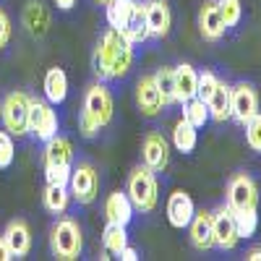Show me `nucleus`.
I'll list each match as a JSON object with an SVG mask.
<instances>
[{"mask_svg":"<svg viewBox=\"0 0 261 261\" xmlns=\"http://www.w3.org/2000/svg\"><path fill=\"white\" fill-rule=\"evenodd\" d=\"M130 65H134V45L118 32V29H107L92 55V68L99 81H113L123 79Z\"/></svg>","mask_w":261,"mask_h":261,"instance_id":"f257e3e1","label":"nucleus"},{"mask_svg":"<svg viewBox=\"0 0 261 261\" xmlns=\"http://www.w3.org/2000/svg\"><path fill=\"white\" fill-rule=\"evenodd\" d=\"M113 110H115V102L110 89L99 81L92 84L84 94V105H81V113H79V130L84 139H94L99 134V128L110 125L113 123Z\"/></svg>","mask_w":261,"mask_h":261,"instance_id":"f03ea898","label":"nucleus"},{"mask_svg":"<svg viewBox=\"0 0 261 261\" xmlns=\"http://www.w3.org/2000/svg\"><path fill=\"white\" fill-rule=\"evenodd\" d=\"M42 167H45L47 183L68 186L71 170H73V146L71 141L55 134L50 141H45V154H42Z\"/></svg>","mask_w":261,"mask_h":261,"instance_id":"7ed1b4c3","label":"nucleus"},{"mask_svg":"<svg viewBox=\"0 0 261 261\" xmlns=\"http://www.w3.org/2000/svg\"><path fill=\"white\" fill-rule=\"evenodd\" d=\"M125 193L136 212H154L157 199H160V183H157V172H151L146 165L134 167V172L128 175Z\"/></svg>","mask_w":261,"mask_h":261,"instance_id":"20e7f679","label":"nucleus"},{"mask_svg":"<svg viewBox=\"0 0 261 261\" xmlns=\"http://www.w3.org/2000/svg\"><path fill=\"white\" fill-rule=\"evenodd\" d=\"M50 251L60 261H73L84 251V235L81 225L73 217H60L50 230Z\"/></svg>","mask_w":261,"mask_h":261,"instance_id":"39448f33","label":"nucleus"},{"mask_svg":"<svg viewBox=\"0 0 261 261\" xmlns=\"http://www.w3.org/2000/svg\"><path fill=\"white\" fill-rule=\"evenodd\" d=\"M0 120H3L6 130L11 136L21 139L29 134V94L27 92H11L3 99V107H0Z\"/></svg>","mask_w":261,"mask_h":261,"instance_id":"423d86ee","label":"nucleus"},{"mask_svg":"<svg viewBox=\"0 0 261 261\" xmlns=\"http://www.w3.org/2000/svg\"><path fill=\"white\" fill-rule=\"evenodd\" d=\"M68 191H71V199H76L79 204L89 206L97 201L99 196V172L92 162H79L71 170V178H68Z\"/></svg>","mask_w":261,"mask_h":261,"instance_id":"0eeeda50","label":"nucleus"},{"mask_svg":"<svg viewBox=\"0 0 261 261\" xmlns=\"http://www.w3.org/2000/svg\"><path fill=\"white\" fill-rule=\"evenodd\" d=\"M60 128L55 105L39 97H29V134L39 141H50Z\"/></svg>","mask_w":261,"mask_h":261,"instance_id":"6e6552de","label":"nucleus"},{"mask_svg":"<svg viewBox=\"0 0 261 261\" xmlns=\"http://www.w3.org/2000/svg\"><path fill=\"white\" fill-rule=\"evenodd\" d=\"M227 206L232 212L241 209H256L258 206V186L248 172H235L227 180Z\"/></svg>","mask_w":261,"mask_h":261,"instance_id":"1a4fd4ad","label":"nucleus"},{"mask_svg":"<svg viewBox=\"0 0 261 261\" xmlns=\"http://www.w3.org/2000/svg\"><path fill=\"white\" fill-rule=\"evenodd\" d=\"M256 113H258V92L253 86L246 81L230 86V118L243 125Z\"/></svg>","mask_w":261,"mask_h":261,"instance_id":"9d476101","label":"nucleus"},{"mask_svg":"<svg viewBox=\"0 0 261 261\" xmlns=\"http://www.w3.org/2000/svg\"><path fill=\"white\" fill-rule=\"evenodd\" d=\"M212 230H214V248L220 251H232L238 246V230H235V220H232V209L225 206H217L212 212Z\"/></svg>","mask_w":261,"mask_h":261,"instance_id":"9b49d317","label":"nucleus"},{"mask_svg":"<svg viewBox=\"0 0 261 261\" xmlns=\"http://www.w3.org/2000/svg\"><path fill=\"white\" fill-rule=\"evenodd\" d=\"M141 165H146L151 172H162L170 165V141L157 130L146 134L141 141Z\"/></svg>","mask_w":261,"mask_h":261,"instance_id":"f8f14e48","label":"nucleus"},{"mask_svg":"<svg viewBox=\"0 0 261 261\" xmlns=\"http://www.w3.org/2000/svg\"><path fill=\"white\" fill-rule=\"evenodd\" d=\"M136 107L144 118H157L162 113L165 99H162V92L160 86L154 84V76H141L139 84H136Z\"/></svg>","mask_w":261,"mask_h":261,"instance_id":"ddd939ff","label":"nucleus"},{"mask_svg":"<svg viewBox=\"0 0 261 261\" xmlns=\"http://www.w3.org/2000/svg\"><path fill=\"white\" fill-rule=\"evenodd\" d=\"M144 13H146L149 37L165 39L172 29V11L167 6V0H144Z\"/></svg>","mask_w":261,"mask_h":261,"instance_id":"4468645a","label":"nucleus"},{"mask_svg":"<svg viewBox=\"0 0 261 261\" xmlns=\"http://www.w3.org/2000/svg\"><path fill=\"white\" fill-rule=\"evenodd\" d=\"M165 212H167V222L172 227H175V230H186L188 222L193 220V214H196V204H193V199L186 191H172L167 196Z\"/></svg>","mask_w":261,"mask_h":261,"instance_id":"2eb2a0df","label":"nucleus"},{"mask_svg":"<svg viewBox=\"0 0 261 261\" xmlns=\"http://www.w3.org/2000/svg\"><path fill=\"white\" fill-rule=\"evenodd\" d=\"M199 32L206 42H220L227 32L225 21H222V13H220V6L217 0H204V6L199 8Z\"/></svg>","mask_w":261,"mask_h":261,"instance_id":"dca6fc26","label":"nucleus"},{"mask_svg":"<svg viewBox=\"0 0 261 261\" xmlns=\"http://www.w3.org/2000/svg\"><path fill=\"white\" fill-rule=\"evenodd\" d=\"M3 238H6L13 258H24L32 251V230L24 220H11L3 230Z\"/></svg>","mask_w":261,"mask_h":261,"instance_id":"f3484780","label":"nucleus"},{"mask_svg":"<svg viewBox=\"0 0 261 261\" xmlns=\"http://www.w3.org/2000/svg\"><path fill=\"white\" fill-rule=\"evenodd\" d=\"M21 21H24L27 32L34 37V39H42L50 29V11L45 3L39 0H32V3L24 6V13H21Z\"/></svg>","mask_w":261,"mask_h":261,"instance_id":"a211bd4d","label":"nucleus"},{"mask_svg":"<svg viewBox=\"0 0 261 261\" xmlns=\"http://www.w3.org/2000/svg\"><path fill=\"white\" fill-rule=\"evenodd\" d=\"M188 232H191V243L199 251H209L214 248V230H212V212H196L193 220L188 222Z\"/></svg>","mask_w":261,"mask_h":261,"instance_id":"6ab92c4d","label":"nucleus"},{"mask_svg":"<svg viewBox=\"0 0 261 261\" xmlns=\"http://www.w3.org/2000/svg\"><path fill=\"white\" fill-rule=\"evenodd\" d=\"M175 76V105H183L196 97V86H199V71L191 63H180L172 68Z\"/></svg>","mask_w":261,"mask_h":261,"instance_id":"aec40b11","label":"nucleus"},{"mask_svg":"<svg viewBox=\"0 0 261 261\" xmlns=\"http://www.w3.org/2000/svg\"><path fill=\"white\" fill-rule=\"evenodd\" d=\"M134 204H130L128 199V193L125 191H115L107 196V201H105V217H107V222H115V225H130V220H134Z\"/></svg>","mask_w":261,"mask_h":261,"instance_id":"412c9836","label":"nucleus"},{"mask_svg":"<svg viewBox=\"0 0 261 261\" xmlns=\"http://www.w3.org/2000/svg\"><path fill=\"white\" fill-rule=\"evenodd\" d=\"M42 89H45V99L53 102V105H63L65 97H68V76H65L63 68H50L45 73V84H42Z\"/></svg>","mask_w":261,"mask_h":261,"instance_id":"4be33fe9","label":"nucleus"},{"mask_svg":"<svg viewBox=\"0 0 261 261\" xmlns=\"http://www.w3.org/2000/svg\"><path fill=\"white\" fill-rule=\"evenodd\" d=\"M120 34L130 42V45H141V42L149 39V27H146V13H144V3H139L136 0V6H134V13H130L128 18V24L120 29Z\"/></svg>","mask_w":261,"mask_h":261,"instance_id":"5701e85b","label":"nucleus"},{"mask_svg":"<svg viewBox=\"0 0 261 261\" xmlns=\"http://www.w3.org/2000/svg\"><path fill=\"white\" fill-rule=\"evenodd\" d=\"M206 107H209V118L212 120H217V123L230 120V84H225V81L217 84V89L209 97Z\"/></svg>","mask_w":261,"mask_h":261,"instance_id":"b1692460","label":"nucleus"},{"mask_svg":"<svg viewBox=\"0 0 261 261\" xmlns=\"http://www.w3.org/2000/svg\"><path fill=\"white\" fill-rule=\"evenodd\" d=\"M196 144H199V128L193 123H188L186 118H180L175 123V128H172V146L178 151H183V154H191L196 149Z\"/></svg>","mask_w":261,"mask_h":261,"instance_id":"393cba45","label":"nucleus"},{"mask_svg":"<svg viewBox=\"0 0 261 261\" xmlns=\"http://www.w3.org/2000/svg\"><path fill=\"white\" fill-rule=\"evenodd\" d=\"M42 204L50 214H65L71 204V191L68 186H55V183H47L45 186V193H42Z\"/></svg>","mask_w":261,"mask_h":261,"instance_id":"a878e982","label":"nucleus"},{"mask_svg":"<svg viewBox=\"0 0 261 261\" xmlns=\"http://www.w3.org/2000/svg\"><path fill=\"white\" fill-rule=\"evenodd\" d=\"M134 6H136V0H110V3L105 6V18H107V24H110V29L120 32L128 24L130 13H134Z\"/></svg>","mask_w":261,"mask_h":261,"instance_id":"bb28decb","label":"nucleus"},{"mask_svg":"<svg viewBox=\"0 0 261 261\" xmlns=\"http://www.w3.org/2000/svg\"><path fill=\"white\" fill-rule=\"evenodd\" d=\"M102 246L107 253H120L125 246H128V232H125V225H115V222H107L105 230H102Z\"/></svg>","mask_w":261,"mask_h":261,"instance_id":"cd10ccee","label":"nucleus"},{"mask_svg":"<svg viewBox=\"0 0 261 261\" xmlns=\"http://www.w3.org/2000/svg\"><path fill=\"white\" fill-rule=\"evenodd\" d=\"M183 118H186L188 123H193L196 128H204V125L209 123V107H206V102L199 99V97L183 102Z\"/></svg>","mask_w":261,"mask_h":261,"instance_id":"c85d7f7f","label":"nucleus"},{"mask_svg":"<svg viewBox=\"0 0 261 261\" xmlns=\"http://www.w3.org/2000/svg\"><path fill=\"white\" fill-rule=\"evenodd\" d=\"M232 220H235L238 238H251V235H256V230H258V214H256V209L232 212Z\"/></svg>","mask_w":261,"mask_h":261,"instance_id":"c756f323","label":"nucleus"},{"mask_svg":"<svg viewBox=\"0 0 261 261\" xmlns=\"http://www.w3.org/2000/svg\"><path fill=\"white\" fill-rule=\"evenodd\" d=\"M154 84L160 86L165 105H175V76H172L170 65H162V68L154 73Z\"/></svg>","mask_w":261,"mask_h":261,"instance_id":"7c9ffc66","label":"nucleus"},{"mask_svg":"<svg viewBox=\"0 0 261 261\" xmlns=\"http://www.w3.org/2000/svg\"><path fill=\"white\" fill-rule=\"evenodd\" d=\"M217 6H220V13H222V21H225L227 29H232V27L241 24V18H243L241 0H217Z\"/></svg>","mask_w":261,"mask_h":261,"instance_id":"2f4dec72","label":"nucleus"},{"mask_svg":"<svg viewBox=\"0 0 261 261\" xmlns=\"http://www.w3.org/2000/svg\"><path fill=\"white\" fill-rule=\"evenodd\" d=\"M243 128H246V144L251 146V151H261V113L248 118Z\"/></svg>","mask_w":261,"mask_h":261,"instance_id":"473e14b6","label":"nucleus"},{"mask_svg":"<svg viewBox=\"0 0 261 261\" xmlns=\"http://www.w3.org/2000/svg\"><path fill=\"white\" fill-rule=\"evenodd\" d=\"M13 154H16V144L8 130H0V170H8L13 165Z\"/></svg>","mask_w":261,"mask_h":261,"instance_id":"72a5a7b5","label":"nucleus"},{"mask_svg":"<svg viewBox=\"0 0 261 261\" xmlns=\"http://www.w3.org/2000/svg\"><path fill=\"white\" fill-rule=\"evenodd\" d=\"M217 84H220V79H217L212 71H201V73H199V86H196V97L204 99V102H209V97H212L214 89H217Z\"/></svg>","mask_w":261,"mask_h":261,"instance_id":"f704fd0d","label":"nucleus"},{"mask_svg":"<svg viewBox=\"0 0 261 261\" xmlns=\"http://www.w3.org/2000/svg\"><path fill=\"white\" fill-rule=\"evenodd\" d=\"M11 34H13V27H11V18L8 13L0 8V50H3L8 42H11Z\"/></svg>","mask_w":261,"mask_h":261,"instance_id":"c9c22d12","label":"nucleus"},{"mask_svg":"<svg viewBox=\"0 0 261 261\" xmlns=\"http://www.w3.org/2000/svg\"><path fill=\"white\" fill-rule=\"evenodd\" d=\"M118 258H120V261H136V258H139V251L130 248V246H125V248L118 253Z\"/></svg>","mask_w":261,"mask_h":261,"instance_id":"e433bc0d","label":"nucleus"},{"mask_svg":"<svg viewBox=\"0 0 261 261\" xmlns=\"http://www.w3.org/2000/svg\"><path fill=\"white\" fill-rule=\"evenodd\" d=\"M11 258H13V253H11V248L6 243V238L0 235V261H11Z\"/></svg>","mask_w":261,"mask_h":261,"instance_id":"4c0bfd02","label":"nucleus"},{"mask_svg":"<svg viewBox=\"0 0 261 261\" xmlns=\"http://www.w3.org/2000/svg\"><path fill=\"white\" fill-rule=\"evenodd\" d=\"M53 3H55L60 11H71V8L76 6V0H53Z\"/></svg>","mask_w":261,"mask_h":261,"instance_id":"58836bf2","label":"nucleus"},{"mask_svg":"<svg viewBox=\"0 0 261 261\" xmlns=\"http://www.w3.org/2000/svg\"><path fill=\"white\" fill-rule=\"evenodd\" d=\"M246 258H248V261H261V248H251Z\"/></svg>","mask_w":261,"mask_h":261,"instance_id":"ea45409f","label":"nucleus"},{"mask_svg":"<svg viewBox=\"0 0 261 261\" xmlns=\"http://www.w3.org/2000/svg\"><path fill=\"white\" fill-rule=\"evenodd\" d=\"M94 3H99V6H107V3H110V0H94Z\"/></svg>","mask_w":261,"mask_h":261,"instance_id":"a19ab883","label":"nucleus"},{"mask_svg":"<svg viewBox=\"0 0 261 261\" xmlns=\"http://www.w3.org/2000/svg\"><path fill=\"white\" fill-rule=\"evenodd\" d=\"M0 107H3V99H0Z\"/></svg>","mask_w":261,"mask_h":261,"instance_id":"79ce46f5","label":"nucleus"}]
</instances>
